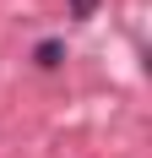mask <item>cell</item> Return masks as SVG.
<instances>
[{"mask_svg": "<svg viewBox=\"0 0 152 158\" xmlns=\"http://www.w3.org/2000/svg\"><path fill=\"white\" fill-rule=\"evenodd\" d=\"M60 60V44H54V38H49V44H38V65H54Z\"/></svg>", "mask_w": 152, "mask_h": 158, "instance_id": "1", "label": "cell"}, {"mask_svg": "<svg viewBox=\"0 0 152 158\" xmlns=\"http://www.w3.org/2000/svg\"><path fill=\"white\" fill-rule=\"evenodd\" d=\"M71 11H76V16H92V11H98V0H71Z\"/></svg>", "mask_w": 152, "mask_h": 158, "instance_id": "2", "label": "cell"}]
</instances>
